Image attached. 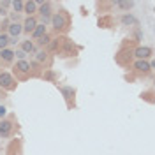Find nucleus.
I'll use <instances>...</instances> for the list:
<instances>
[{"mask_svg": "<svg viewBox=\"0 0 155 155\" xmlns=\"http://www.w3.org/2000/svg\"><path fill=\"white\" fill-rule=\"evenodd\" d=\"M37 14L41 16V19H42V25L49 23V19L53 16V5H51V2L44 0V2L37 7Z\"/></svg>", "mask_w": 155, "mask_h": 155, "instance_id": "6e6552de", "label": "nucleus"}, {"mask_svg": "<svg viewBox=\"0 0 155 155\" xmlns=\"http://www.w3.org/2000/svg\"><path fill=\"white\" fill-rule=\"evenodd\" d=\"M60 94L64 97V101H65V106L67 109H72V107H76V88L74 87H60Z\"/></svg>", "mask_w": 155, "mask_h": 155, "instance_id": "0eeeda50", "label": "nucleus"}, {"mask_svg": "<svg viewBox=\"0 0 155 155\" xmlns=\"http://www.w3.org/2000/svg\"><path fill=\"white\" fill-rule=\"evenodd\" d=\"M141 99H145L146 102H150V104H152V102H153V90L143 92V94H141Z\"/></svg>", "mask_w": 155, "mask_h": 155, "instance_id": "a878e982", "label": "nucleus"}, {"mask_svg": "<svg viewBox=\"0 0 155 155\" xmlns=\"http://www.w3.org/2000/svg\"><path fill=\"white\" fill-rule=\"evenodd\" d=\"M51 35H49V34H46V35H42V37L41 39H37V41H34V42H35V46H39V48L41 49H46L49 46V44H51Z\"/></svg>", "mask_w": 155, "mask_h": 155, "instance_id": "412c9836", "label": "nucleus"}, {"mask_svg": "<svg viewBox=\"0 0 155 155\" xmlns=\"http://www.w3.org/2000/svg\"><path fill=\"white\" fill-rule=\"evenodd\" d=\"M21 34H23V25H21L19 21L9 23V27H7V35H9L11 39H18Z\"/></svg>", "mask_w": 155, "mask_h": 155, "instance_id": "f8f14e48", "label": "nucleus"}, {"mask_svg": "<svg viewBox=\"0 0 155 155\" xmlns=\"http://www.w3.org/2000/svg\"><path fill=\"white\" fill-rule=\"evenodd\" d=\"M132 51H134V48L124 46V48L116 53V57H115L116 64H118V65H122V67H129V65H132V62H134Z\"/></svg>", "mask_w": 155, "mask_h": 155, "instance_id": "20e7f679", "label": "nucleus"}, {"mask_svg": "<svg viewBox=\"0 0 155 155\" xmlns=\"http://www.w3.org/2000/svg\"><path fill=\"white\" fill-rule=\"evenodd\" d=\"M18 87V81L12 78L11 72L7 71H0V90L4 92H14Z\"/></svg>", "mask_w": 155, "mask_h": 155, "instance_id": "39448f33", "label": "nucleus"}, {"mask_svg": "<svg viewBox=\"0 0 155 155\" xmlns=\"http://www.w3.org/2000/svg\"><path fill=\"white\" fill-rule=\"evenodd\" d=\"M4 99H7V94L4 90H0V101H4Z\"/></svg>", "mask_w": 155, "mask_h": 155, "instance_id": "c85d7f7f", "label": "nucleus"}, {"mask_svg": "<svg viewBox=\"0 0 155 155\" xmlns=\"http://www.w3.org/2000/svg\"><path fill=\"white\" fill-rule=\"evenodd\" d=\"M37 23H39V21H37V18H35V16H30V18H27L25 21H23V23H21V25H23V32L30 35V34L35 30Z\"/></svg>", "mask_w": 155, "mask_h": 155, "instance_id": "2eb2a0df", "label": "nucleus"}, {"mask_svg": "<svg viewBox=\"0 0 155 155\" xmlns=\"http://www.w3.org/2000/svg\"><path fill=\"white\" fill-rule=\"evenodd\" d=\"M23 14H27V18L34 16V14H37V4H35L34 0L25 2V4H23Z\"/></svg>", "mask_w": 155, "mask_h": 155, "instance_id": "dca6fc26", "label": "nucleus"}, {"mask_svg": "<svg viewBox=\"0 0 155 155\" xmlns=\"http://www.w3.org/2000/svg\"><path fill=\"white\" fill-rule=\"evenodd\" d=\"M132 69H134L136 74H139V76H148L153 71L152 69V64L148 60H134L132 62Z\"/></svg>", "mask_w": 155, "mask_h": 155, "instance_id": "1a4fd4ad", "label": "nucleus"}, {"mask_svg": "<svg viewBox=\"0 0 155 155\" xmlns=\"http://www.w3.org/2000/svg\"><path fill=\"white\" fill-rule=\"evenodd\" d=\"M12 132H14V120L12 118L0 120V137H11Z\"/></svg>", "mask_w": 155, "mask_h": 155, "instance_id": "9d476101", "label": "nucleus"}, {"mask_svg": "<svg viewBox=\"0 0 155 155\" xmlns=\"http://www.w3.org/2000/svg\"><path fill=\"white\" fill-rule=\"evenodd\" d=\"M53 55H58L60 58H71V57H76L79 48L76 44L67 37V35H58L57 39H51V44L46 48Z\"/></svg>", "mask_w": 155, "mask_h": 155, "instance_id": "f257e3e1", "label": "nucleus"}, {"mask_svg": "<svg viewBox=\"0 0 155 155\" xmlns=\"http://www.w3.org/2000/svg\"><path fill=\"white\" fill-rule=\"evenodd\" d=\"M113 5H115V7H118L120 11H124V14H127V12H129V11L136 5V2H122V0H118V2H115V4H113Z\"/></svg>", "mask_w": 155, "mask_h": 155, "instance_id": "aec40b11", "label": "nucleus"}, {"mask_svg": "<svg viewBox=\"0 0 155 155\" xmlns=\"http://www.w3.org/2000/svg\"><path fill=\"white\" fill-rule=\"evenodd\" d=\"M97 25L101 28H111L113 27V18L111 16H101V18L97 19Z\"/></svg>", "mask_w": 155, "mask_h": 155, "instance_id": "4be33fe9", "label": "nucleus"}, {"mask_svg": "<svg viewBox=\"0 0 155 155\" xmlns=\"http://www.w3.org/2000/svg\"><path fill=\"white\" fill-rule=\"evenodd\" d=\"M5 116H7V107H5V106H2V104H0V120H4Z\"/></svg>", "mask_w": 155, "mask_h": 155, "instance_id": "cd10ccee", "label": "nucleus"}, {"mask_svg": "<svg viewBox=\"0 0 155 155\" xmlns=\"http://www.w3.org/2000/svg\"><path fill=\"white\" fill-rule=\"evenodd\" d=\"M9 7H11L9 0H0V16H2V18H5V16L9 14V11H7Z\"/></svg>", "mask_w": 155, "mask_h": 155, "instance_id": "b1692460", "label": "nucleus"}, {"mask_svg": "<svg viewBox=\"0 0 155 155\" xmlns=\"http://www.w3.org/2000/svg\"><path fill=\"white\" fill-rule=\"evenodd\" d=\"M35 57H34V62L39 64L42 69H49L51 67V64H53V55L49 53L48 49H39L34 53Z\"/></svg>", "mask_w": 155, "mask_h": 155, "instance_id": "423d86ee", "label": "nucleus"}, {"mask_svg": "<svg viewBox=\"0 0 155 155\" xmlns=\"http://www.w3.org/2000/svg\"><path fill=\"white\" fill-rule=\"evenodd\" d=\"M41 78H42L44 81H49V83H57L58 81V76H57V72H55L53 69H44Z\"/></svg>", "mask_w": 155, "mask_h": 155, "instance_id": "6ab92c4d", "label": "nucleus"}, {"mask_svg": "<svg viewBox=\"0 0 155 155\" xmlns=\"http://www.w3.org/2000/svg\"><path fill=\"white\" fill-rule=\"evenodd\" d=\"M49 23H51V28L55 30V34H58V35H65L69 30H71V14H69L67 11H64V9L57 11V12H53Z\"/></svg>", "mask_w": 155, "mask_h": 155, "instance_id": "f03ea898", "label": "nucleus"}, {"mask_svg": "<svg viewBox=\"0 0 155 155\" xmlns=\"http://www.w3.org/2000/svg\"><path fill=\"white\" fill-rule=\"evenodd\" d=\"M0 60L4 64H12V60H14V49L12 48L0 49Z\"/></svg>", "mask_w": 155, "mask_h": 155, "instance_id": "f3484780", "label": "nucleus"}, {"mask_svg": "<svg viewBox=\"0 0 155 155\" xmlns=\"http://www.w3.org/2000/svg\"><path fill=\"white\" fill-rule=\"evenodd\" d=\"M23 4H25V2H21V0H12V2H11V7H12V12H14V14H21V12H23Z\"/></svg>", "mask_w": 155, "mask_h": 155, "instance_id": "5701e85b", "label": "nucleus"}, {"mask_svg": "<svg viewBox=\"0 0 155 155\" xmlns=\"http://www.w3.org/2000/svg\"><path fill=\"white\" fill-rule=\"evenodd\" d=\"M46 34H48V28H46V25H42V23H37L35 30H34L30 35H32V39H34V41H37V39H41L42 35H46Z\"/></svg>", "mask_w": 155, "mask_h": 155, "instance_id": "a211bd4d", "label": "nucleus"}, {"mask_svg": "<svg viewBox=\"0 0 155 155\" xmlns=\"http://www.w3.org/2000/svg\"><path fill=\"white\" fill-rule=\"evenodd\" d=\"M14 58H18V60H27V55H25L21 49H14Z\"/></svg>", "mask_w": 155, "mask_h": 155, "instance_id": "bb28decb", "label": "nucleus"}, {"mask_svg": "<svg viewBox=\"0 0 155 155\" xmlns=\"http://www.w3.org/2000/svg\"><path fill=\"white\" fill-rule=\"evenodd\" d=\"M19 49H21L25 55H34V53L37 51V46H35V42H34V41L25 39V41H19Z\"/></svg>", "mask_w": 155, "mask_h": 155, "instance_id": "ddd939ff", "label": "nucleus"}, {"mask_svg": "<svg viewBox=\"0 0 155 155\" xmlns=\"http://www.w3.org/2000/svg\"><path fill=\"white\" fill-rule=\"evenodd\" d=\"M12 78L16 81H27V79H30V62L28 60H18L12 65Z\"/></svg>", "mask_w": 155, "mask_h": 155, "instance_id": "7ed1b4c3", "label": "nucleus"}, {"mask_svg": "<svg viewBox=\"0 0 155 155\" xmlns=\"http://www.w3.org/2000/svg\"><path fill=\"white\" fill-rule=\"evenodd\" d=\"M9 48V35L7 34H0V49Z\"/></svg>", "mask_w": 155, "mask_h": 155, "instance_id": "393cba45", "label": "nucleus"}, {"mask_svg": "<svg viewBox=\"0 0 155 155\" xmlns=\"http://www.w3.org/2000/svg\"><path fill=\"white\" fill-rule=\"evenodd\" d=\"M132 57H134V60H148L153 57V49L150 46H137L132 51Z\"/></svg>", "mask_w": 155, "mask_h": 155, "instance_id": "9b49d317", "label": "nucleus"}, {"mask_svg": "<svg viewBox=\"0 0 155 155\" xmlns=\"http://www.w3.org/2000/svg\"><path fill=\"white\" fill-rule=\"evenodd\" d=\"M120 23H122L124 27H139V19L136 18L134 14H130V12L122 14V16H120Z\"/></svg>", "mask_w": 155, "mask_h": 155, "instance_id": "4468645a", "label": "nucleus"}]
</instances>
